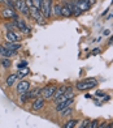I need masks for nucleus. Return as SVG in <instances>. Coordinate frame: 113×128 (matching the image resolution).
I'll list each match as a JSON object with an SVG mask.
<instances>
[{
    "instance_id": "f257e3e1",
    "label": "nucleus",
    "mask_w": 113,
    "mask_h": 128,
    "mask_svg": "<svg viewBox=\"0 0 113 128\" xmlns=\"http://www.w3.org/2000/svg\"><path fill=\"white\" fill-rule=\"evenodd\" d=\"M98 85V80L94 78V77H87V78H83L81 81H78L75 84V88L81 92H86V90H90L95 88Z\"/></svg>"
},
{
    "instance_id": "f03ea898",
    "label": "nucleus",
    "mask_w": 113,
    "mask_h": 128,
    "mask_svg": "<svg viewBox=\"0 0 113 128\" xmlns=\"http://www.w3.org/2000/svg\"><path fill=\"white\" fill-rule=\"evenodd\" d=\"M14 5H16V9L18 10V12H21L25 16H30V8H29V5L26 4L25 0H16Z\"/></svg>"
},
{
    "instance_id": "7ed1b4c3",
    "label": "nucleus",
    "mask_w": 113,
    "mask_h": 128,
    "mask_svg": "<svg viewBox=\"0 0 113 128\" xmlns=\"http://www.w3.org/2000/svg\"><path fill=\"white\" fill-rule=\"evenodd\" d=\"M56 92V86L55 85H47L44 86V88L42 89V98H44V100H51V98L53 97Z\"/></svg>"
},
{
    "instance_id": "20e7f679",
    "label": "nucleus",
    "mask_w": 113,
    "mask_h": 128,
    "mask_svg": "<svg viewBox=\"0 0 113 128\" xmlns=\"http://www.w3.org/2000/svg\"><path fill=\"white\" fill-rule=\"evenodd\" d=\"M40 10H42V13L44 16V18H49L51 14H52V3L48 2V0H43Z\"/></svg>"
},
{
    "instance_id": "39448f33",
    "label": "nucleus",
    "mask_w": 113,
    "mask_h": 128,
    "mask_svg": "<svg viewBox=\"0 0 113 128\" xmlns=\"http://www.w3.org/2000/svg\"><path fill=\"white\" fill-rule=\"evenodd\" d=\"M30 12H31V17L37 20L38 24H44V16L40 9H38L35 7H30Z\"/></svg>"
},
{
    "instance_id": "423d86ee",
    "label": "nucleus",
    "mask_w": 113,
    "mask_h": 128,
    "mask_svg": "<svg viewBox=\"0 0 113 128\" xmlns=\"http://www.w3.org/2000/svg\"><path fill=\"white\" fill-rule=\"evenodd\" d=\"M73 102H74V98H69V100H65V101H60V102H57V104H56L55 110L57 112H60V111H63L64 108L70 107L73 104Z\"/></svg>"
},
{
    "instance_id": "0eeeda50",
    "label": "nucleus",
    "mask_w": 113,
    "mask_h": 128,
    "mask_svg": "<svg viewBox=\"0 0 113 128\" xmlns=\"http://www.w3.org/2000/svg\"><path fill=\"white\" fill-rule=\"evenodd\" d=\"M65 4L68 5V8L70 9L72 14H74V16H81V14H82V10H81L79 7L77 5L75 0H70V2H66Z\"/></svg>"
},
{
    "instance_id": "6e6552de",
    "label": "nucleus",
    "mask_w": 113,
    "mask_h": 128,
    "mask_svg": "<svg viewBox=\"0 0 113 128\" xmlns=\"http://www.w3.org/2000/svg\"><path fill=\"white\" fill-rule=\"evenodd\" d=\"M66 90H68V88H65L64 85H61V86H59V88H56V92H55V94H53V97H52V100H53L55 102H59L60 98L65 94Z\"/></svg>"
},
{
    "instance_id": "1a4fd4ad",
    "label": "nucleus",
    "mask_w": 113,
    "mask_h": 128,
    "mask_svg": "<svg viewBox=\"0 0 113 128\" xmlns=\"http://www.w3.org/2000/svg\"><path fill=\"white\" fill-rule=\"evenodd\" d=\"M43 106H44V98H42V97L35 98L34 102H33V104H31V107H33L34 111H39V110H42Z\"/></svg>"
},
{
    "instance_id": "9d476101",
    "label": "nucleus",
    "mask_w": 113,
    "mask_h": 128,
    "mask_svg": "<svg viewBox=\"0 0 113 128\" xmlns=\"http://www.w3.org/2000/svg\"><path fill=\"white\" fill-rule=\"evenodd\" d=\"M14 26H16V28H18L21 32H24V33H27V34H29V33L31 32L30 29L26 26L25 21H22V20H18V18H16V20H14Z\"/></svg>"
},
{
    "instance_id": "9b49d317",
    "label": "nucleus",
    "mask_w": 113,
    "mask_h": 128,
    "mask_svg": "<svg viewBox=\"0 0 113 128\" xmlns=\"http://www.w3.org/2000/svg\"><path fill=\"white\" fill-rule=\"evenodd\" d=\"M30 90V82H27V81H20V84L17 85V92L20 93H27Z\"/></svg>"
},
{
    "instance_id": "f8f14e48",
    "label": "nucleus",
    "mask_w": 113,
    "mask_h": 128,
    "mask_svg": "<svg viewBox=\"0 0 113 128\" xmlns=\"http://www.w3.org/2000/svg\"><path fill=\"white\" fill-rule=\"evenodd\" d=\"M42 94V89L40 88H35V89H31V90H29L26 93V97H27V100H31V98H38L39 96Z\"/></svg>"
},
{
    "instance_id": "ddd939ff",
    "label": "nucleus",
    "mask_w": 113,
    "mask_h": 128,
    "mask_svg": "<svg viewBox=\"0 0 113 128\" xmlns=\"http://www.w3.org/2000/svg\"><path fill=\"white\" fill-rule=\"evenodd\" d=\"M77 5L79 7V9L82 10V12H86V10H88L90 8H91V4H90L87 0H75Z\"/></svg>"
},
{
    "instance_id": "4468645a",
    "label": "nucleus",
    "mask_w": 113,
    "mask_h": 128,
    "mask_svg": "<svg viewBox=\"0 0 113 128\" xmlns=\"http://www.w3.org/2000/svg\"><path fill=\"white\" fill-rule=\"evenodd\" d=\"M1 14H3V17H5V18H13V20L17 18V14L14 12V9H10V8L4 9Z\"/></svg>"
},
{
    "instance_id": "2eb2a0df",
    "label": "nucleus",
    "mask_w": 113,
    "mask_h": 128,
    "mask_svg": "<svg viewBox=\"0 0 113 128\" xmlns=\"http://www.w3.org/2000/svg\"><path fill=\"white\" fill-rule=\"evenodd\" d=\"M16 54V51H12V50H8L5 48L4 46H0V55L1 56H5V58H10Z\"/></svg>"
},
{
    "instance_id": "dca6fc26",
    "label": "nucleus",
    "mask_w": 113,
    "mask_h": 128,
    "mask_svg": "<svg viewBox=\"0 0 113 128\" xmlns=\"http://www.w3.org/2000/svg\"><path fill=\"white\" fill-rule=\"evenodd\" d=\"M4 47L8 48V50H12V51H17V50L21 48V44L20 43H14V42H8V43H5Z\"/></svg>"
},
{
    "instance_id": "f3484780",
    "label": "nucleus",
    "mask_w": 113,
    "mask_h": 128,
    "mask_svg": "<svg viewBox=\"0 0 113 128\" xmlns=\"http://www.w3.org/2000/svg\"><path fill=\"white\" fill-rule=\"evenodd\" d=\"M7 39H8V42H17V40L20 39V37L17 36L16 33H13L12 30H9L7 33Z\"/></svg>"
},
{
    "instance_id": "a211bd4d",
    "label": "nucleus",
    "mask_w": 113,
    "mask_h": 128,
    "mask_svg": "<svg viewBox=\"0 0 113 128\" xmlns=\"http://www.w3.org/2000/svg\"><path fill=\"white\" fill-rule=\"evenodd\" d=\"M61 16H64V17H70L72 16V12H70V9L68 8L66 4L61 5Z\"/></svg>"
},
{
    "instance_id": "6ab92c4d",
    "label": "nucleus",
    "mask_w": 113,
    "mask_h": 128,
    "mask_svg": "<svg viewBox=\"0 0 113 128\" xmlns=\"http://www.w3.org/2000/svg\"><path fill=\"white\" fill-rule=\"evenodd\" d=\"M17 78H18V77H17V73L10 74V76H8L7 81H5V85H7V86H12V85L14 84V81H16Z\"/></svg>"
},
{
    "instance_id": "aec40b11",
    "label": "nucleus",
    "mask_w": 113,
    "mask_h": 128,
    "mask_svg": "<svg viewBox=\"0 0 113 128\" xmlns=\"http://www.w3.org/2000/svg\"><path fill=\"white\" fill-rule=\"evenodd\" d=\"M77 123H78L77 119H70V120H68L66 123L64 124L63 128H74V127L77 126Z\"/></svg>"
},
{
    "instance_id": "412c9836",
    "label": "nucleus",
    "mask_w": 113,
    "mask_h": 128,
    "mask_svg": "<svg viewBox=\"0 0 113 128\" xmlns=\"http://www.w3.org/2000/svg\"><path fill=\"white\" fill-rule=\"evenodd\" d=\"M99 124V120L98 119H94V120H90L88 122V124L86 126V128H96Z\"/></svg>"
},
{
    "instance_id": "4be33fe9",
    "label": "nucleus",
    "mask_w": 113,
    "mask_h": 128,
    "mask_svg": "<svg viewBox=\"0 0 113 128\" xmlns=\"http://www.w3.org/2000/svg\"><path fill=\"white\" fill-rule=\"evenodd\" d=\"M53 13L55 16H61V4H56L53 7Z\"/></svg>"
},
{
    "instance_id": "5701e85b",
    "label": "nucleus",
    "mask_w": 113,
    "mask_h": 128,
    "mask_svg": "<svg viewBox=\"0 0 113 128\" xmlns=\"http://www.w3.org/2000/svg\"><path fill=\"white\" fill-rule=\"evenodd\" d=\"M42 3H43V0H33V7L42 9Z\"/></svg>"
},
{
    "instance_id": "b1692460",
    "label": "nucleus",
    "mask_w": 113,
    "mask_h": 128,
    "mask_svg": "<svg viewBox=\"0 0 113 128\" xmlns=\"http://www.w3.org/2000/svg\"><path fill=\"white\" fill-rule=\"evenodd\" d=\"M1 66H3L4 68H9V67H10V60L8 59V58H5V59L1 60Z\"/></svg>"
},
{
    "instance_id": "393cba45",
    "label": "nucleus",
    "mask_w": 113,
    "mask_h": 128,
    "mask_svg": "<svg viewBox=\"0 0 113 128\" xmlns=\"http://www.w3.org/2000/svg\"><path fill=\"white\" fill-rule=\"evenodd\" d=\"M61 116H68V115H70L72 114V108L70 107H68V108H64L63 111H60Z\"/></svg>"
},
{
    "instance_id": "a878e982",
    "label": "nucleus",
    "mask_w": 113,
    "mask_h": 128,
    "mask_svg": "<svg viewBox=\"0 0 113 128\" xmlns=\"http://www.w3.org/2000/svg\"><path fill=\"white\" fill-rule=\"evenodd\" d=\"M5 4H7V5H8V8H10V9H14V8H16L14 0H5Z\"/></svg>"
},
{
    "instance_id": "bb28decb",
    "label": "nucleus",
    "mask_w": 113,
    "mask_h": 128,
    "mask_svg": "<svg viewBox=\"0 0 113 128\" xmlns=\"http://www.w3.org/2000/svg\"><path fill=\"white\" fill-rule=\"evenodd\" d=\"M17 67H18V69H21V68H26V67H27V62H26V60H22V62H20V64H18Z\"/></svg>"
},
{
    "instance_id": "cd10ccee",
    "label": "nucleus",
    "mask_w": 113,
    "mask_h": 128,
    "mask_svg": "<svg viewBox=\"0 0 113 128\" xmlns=\"http://www.w3.org/2000/svg\"><path fill=\"white\" fill-rule=\"evenodd\" d=\"M26 100H27L26 93H21V94H20V101H21L22 103H25V102H26Z\"/></svg>"
},
{
    "instance_id": "c85d7f7f",
    "label": "nucleus",
    "mask_w": 113,
    "mask_h": 128,
    "mask_svg": "<svg viewBox=\"0 0 113 128\" xmlns=\"http://www.w3.org/2000/svg\"><path fill=\"white\" fill-rule=\"evenodd\" d=\"M26 74H27V71H22V72H20V73H17V77L21 80V78H24Z\"/></svg>"
},
{
    "instance_id": "c756f323",
    "label": "nucleus",
    "mask_w": 113,
    "mask_h": 128,
    "mask_svg": "<svg viewBox=\"0 0 113 128\" xmlns=\"http://www.w3.org/2000/svg\"><path fill=\"white\" fill-rule=\"evenodd\" d=\"M88 122H90L88 119H84V120H83V123H82V124L79 126V128H86V126L88 124Z\"/></svg>"
},
{
    "instance_id": "7c9ffc66",
    "label": "nucleus",
    "mask_w": 113,
    "mask_h": 128,
    "mask_svg": "<svg viewBox=\"0 0 113 128\" xmlns=\"http://www.w3.org/2000/svg\"><path fill=\"white\" fill-rule=\"evenodd\" d=\"M95 96H96V97H103V96H105V94H104V92H101V90H98L96 93H95Z\"/></svg>"
},
{
    "instance_id": "2f4dec72",
    "label": "nucleus",
    "mask_w": 113,
    "mask_h": 128,
    "mask_svg": "<svg viewBox=\"0 0 113 128\" xmlns=\"http://www.w3.org/2000/svg\"><path fill=\"white\" fill-rule=\"evenodd\" d=\"M5 26H7V29H10V30H12V29L14 28V22L13 24H5Z\"/></svg>"
},
{
    "instance_id": "473e14b6",
    "label": "nucleus",
    "mask_w": 113,
    "mask_h": 128,
    "mask_svg": "<svg viewBox=\"0 0 113 128\" xmlns=\"http://www.w3.org/2000/svg\"><path fill=\"white\" fill-rule=\"evenodd\" d=\"M99 52H100V48H95V50H92V54H94V55H98Z\"/></svg>"
},
{
    "instance_id": "72a5a7b5",
    "label": "nucleus",
    "mask_w": 113,
    "mask_h": 128,
    "mask_svg": "<svg viewBox=\"0 0 113 128\" xmlns=\"http://www.w3.org/2000/svg\"><path fill=\"white\" fill-rule=\"evenodd\" d=\"M105 127V123H104V122H103V123H100V124H98V127L96 128H104Z\"/></svg>"
},
{
    "instance_id": "f704fd0d",
    "label": "nucleus",
    "mask_w": 113,
    "mask_h": 128,
    "mask_svg": "<svg viewBox=\"0 0 113 128\" xmlns=\"http://www.w3.org/2000/svg\"><path fill=\"white\" fill-rule=\"evenodd\" d=\"M87 2H88L90 4H91V5H92V4H95V3H96V0H87Z\"/></svg>"
},
{
    "instance_id": "c9c22d12",
    "label": "nucleus",
    "mask_w": 113,
    "mask_h": 128,
    "mask_svg": "<svg viewBox=\"0 0 113 128\" xmlns=\"http://www.w3.org/2000/svg\"><path fill=\"white\" fill-rule=\"evenodd\" d=\"M109 33H111L109 30H105V32H104V36H109Z\"/></svg>"
},
{
    "instance_id": "e433bc0d",
    "label": "nucleus",
    "mask_w": 113,
    "mask_h": 128,
    "mask_svg": "<svg viewBox=\"0 0 113 128\" xmlns=\"http://www.w3.org/2000/svg\"><path fill=\"white\" fill-rule=\"evenodd\" d=\"M112 42H113V36H112V37L109 38V43H112Z\"/></svg>"
},
{
    "instance_id": "4c0bfd02",
    "label": "nucleus",
    "mask_w": 113,
    "mask_h": 128,
    "mask_svg": "<svg viewBox=\"0 0 113 128\" xmlns=\"http://www.w3.org/2000/svg\"><path fill=\"white\" fill-rule=\"evenodd\" d=\"M104 128H112V127H111V124H109V126H107V124H105V127H104Z\"/></svg>"
},
{
    "instance_id": "58836bf2",
    "label": "nucleus",
    "mask_w": 113,
    "mask_h": 128,
    "mask_svg": "<svg viewBox=\"0 0 113 128\" xmlns=\"http://www.w3.org/2000/svg\"><path fill=\"white\" fill-rule=\"evenodd\" d=\"M0 3H5V0H0Z\"/></svg>"
},
{
    "instance_id": "ea45409f",
    "label": "nucleus",
    "mask_w": 113,
    "mask_h": 128,
    "mask_svg": "<svg viewBox=\"0 0 113 128\" xmlns=\"http://www.w3.org/2000/svg\"><path fill=\"white\" fill-rule=\"evenodd\" d=\"M111 127H112V128H113V122H112V123H111Z\"/></svg>"
}]
</instances>
